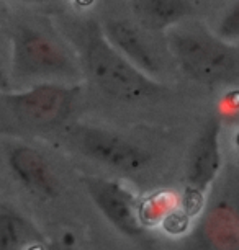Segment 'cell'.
<instances>
[{
	"instance_id": "1",
	"label": "cell",
	"mask_w": 239,
	"mask_h": 250,
	"mask_svg": "<svg viewBox=\"0 0 239 250\" xmlns=\"http://www.w3.org/2000/svg\"><path fill=\"white\" fill-rule=\"evenodd\" d=\"M74 43L81 53L84 67L107 95L121 102H139L159 95L164 87L130 64L109 41L97 23L82 25Z\"/></svg>"
},
{
	"instance_id": "2",
	"label": "cell",
	"mask_w": 239,
	"mask_h": 250,
	"mask_svg": "<svg viewBox=\"0 0 239 250\" xmlns=\"http://www.w3.org/2000/svg\"><path fill=\"white\" fill-rule=\"evenodd\" d=\"M167 44L187 75L203 83L234 82L239 74L238 48L198 23L174 25Z\"/></svg>"
},
{
	"instance_id": "3",
	"label": "cell",
	"mask_w": 239,
	"mask_h": 250,
	"mask_svg": "<svg viewBox=\"0 0 239 250\" xmlns=\"http://www.w3.org/2000/svg\"><path fill=\"white\" fill-rule=\"evenodd\" d=\"M71 141L88 159L125 173L143 170L151 160L149 152L139 146L107 129L79 126L71 133Z\"/></svg>"
},
{
	"instance_id": "4",
	"label": "cell",
	"mask_w": 239,
	"mask_h": 250,
	"mask_svg": "<svg viewBox=\"0 0 239 250\" xmlns=\"http://www.w3.org/2000/svg\"><path fill=\"white\" fill-rule=\"evenodd\" d=\"M76 90L56 83H41L31 90L10 93L5 97L8 108L18 120L36 128H49L59 125L69 116Z\"/></svg>"
},
{
	"instance_id": "5",
	"label": "cell",
	"mask_w": 239,
	"mask_h": 250,
	"mask_svg": "<svg viewBox=\"0 0 239 250\" xmlns=\"http://www.w3.org/2000/svg\"><path fill=\"white\" fill-rule=\"evenodd\" d=\"M15 67L22 74L71 72V61L51 38L33 28L15 35Z\"/></svg>"
},
{
	"instance_id": "6",
	"label": "cell",
	"mask_w": 239,
	"mask_h": 250,
	"mask_svg": "<svg viewBox=\"0 0 239 250\" xmlns=\"http://www.w3.org/2000/svg\"><path fill=\"white\" fill-rule=\"evenodd\" d=\"M84 185L102 214L116 229L131 237L141 235L143 228L138 219L134 200L128 191L123 190V187H120L116 182L98 177L84 178Z\"/></svg>"
},
{
	"instance_id": "7",
	"label": "cell",
	"mask_w": 239,
	"mask_h": 250,
	"mask_svg": "<svg viewBox=\"0 0 239 250\" xmlns=\"http://www.w3.org/2000/svg\"><path fill=\"white\" fill-rule=\"evenodd\" d=\"M221 167L219 155V121L217 118L208 121L195 141L190 150L189 164H187V185L185 191L203 196L205 190L215 180Z\"/></svg>"
},
{
	"instance_id": "8",
	"label": "cell",
	"mask_w": 239,
	"mask_h": 250,
	"mask_svg": "<svg viewBox=\"0 0 239 250\" xmlns=\"http://www.w3.org/2000/svg\"><path fill=\"white\" fill-rule=\"evenodd\" d=\"M102 33L105 40L138 70L148 77L159 74L161 67L156 56L131 23L125 20H109L102 28Z\"/></svg>"
},
{
	"instance_id": "9",
	"label": "cell",
	"mask_w": 239,
	"mask_h": 250,
	"mask_svg": "<svg viewBox=\"0 0 239 250\" xmlns=\"http://www.w3.org/2000/svg\"><path fill=\"white\" fill-rule=\"evenodd\" d=\"M12 172L28 190L41 198H56L59 195V183L38 150L18 146L8 155Z\"/></svg>"
},
{
	"instance_id": "10",
	"label": "cell",
	"mask_w": 239,
	"mask_h": 250,
	"mask_svg": "<svg viewBox=\"0 0 239 250\" xmlns=\"http://www.w3.org/2000/svg\"><path fill=\"white\" fill-rule=\"evenodd\" d=\"M133 13L143 26L149 30H162L177 25L190 13V2L182 0H138L131 3Z\"/></svg>"
},
{
	"instance_id": "11",
	"label": "cell",
	"mask_w": 239,
	"mask_h": 250,
	"mask_svg": "<svg viewBox=\"0 0 239 250\" xmlns=\"http://www.w3.org/2000/svg\"><path fill=\"white\" fill-rule=\"evenodd\" d=\"M238 216L229 206H219L207 221V235L219 250H236L239 240Z\"/></svg>"
},
{
	"instance_id": "12",
	"label": "cell",
	"mask_w": 239,
	"mask_h": 250,
	"mask_svg": "<svg viewBox=\"0 0 239 250\" xmlns=\"http://www.w3.org/2000/svg\"><path fill=\"white\" fill-rule=\"evenodd\" d=\"M22 244V229L15 216L0 214V250H18Z\"/></svg>"
},
{
	"instance_id": "13",
	"label": "cell",
	"mask_w": 239,
	"mask_h": 250,
	"mask_svg": "<svg viewBox=\"0 0 239 250\" xmlns=\"http://www.w3.org/2000/svg\"><path fill=\"white\" fill-rule=\"evenodd\" d=\"M189 226V216H185L184 213H169L166 218H164V229L171 234H179L184 232Z\"/></svg>"
},
{
	"instance_id": "14",
	"label": "cell",
	"mask_w": 239,
	"mask_h": 250,
	"mask_svg": "<svg viewBox=\"0 0 239 250\" xmlns=\"http://www.w3.org/2000/svg\"><path fill=\"white\" fill-rule=\"evenodd\" d=\"M0 90H2V92L10 90V82H8V79L5 75V70L2 69V65H0Z\"/></svg>"
},
{
	"instance_id": "15",
	"label": "cell",
	"mask_w": 239,
	"mask_h": 250,
	"mask_svg": "<svg viewBox=\"0 0 239 250\" xmlns=\"http://www.w3.org/2000/svg\"><path fill=\"white\" fill-rule=\"evenodd\" d=\"M26 250H44L43 245H31V247H28Z\"/></svg>"
},
{
	"instance_id": "16",
	"label": "cell",
	"mask_w": 239,
	"mask_h": 250,
	"mask_svg": "<svg viewBox=\"0 0 239 250\" xmlns=\"http://www.w3.org/2000/svg\"><path fill=\"white\" fill-rule=\"evenodd\" d=\"M59 250H77V249L71 247V245H61V247H59Z\"/></svg>"
},
{
	"instance_id": "17",
	"label": "cell",
	"mask_w": 239,
	"mask_h": 250,
	"mask_svg": "<svg viewBox=\"0 0 239 250\" xmlns=\"http://www.w3.org/2000/svg\"><path fill=\"white\" fill-rule=\"evenodd\" d=\"M0 8H2V3H0Z\"/></svg>"
}]
</instances>
